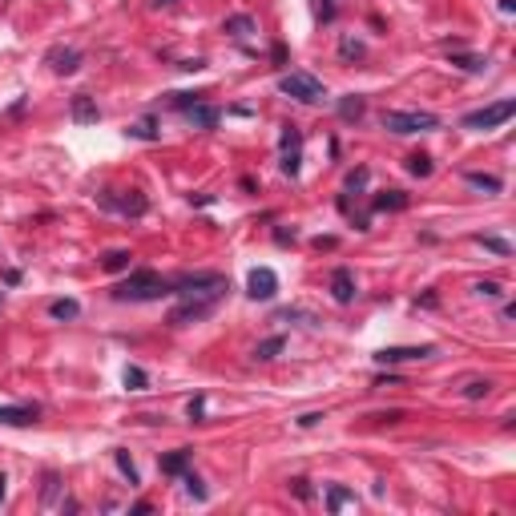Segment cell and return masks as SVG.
<instances>
[{
    "label": "cell",
    "instance_id": "obj_44",
    "mask_svg": "<svg viewBox=\"0 0 516 516\" xmlns=\"http://www.w3.org/2000/svg\"><path fill=\"white\" fill-rule=\"evenodd\" d=\"M154 4H158V8H162V4H174V0H154Z\"/></svg>",
    "mask_w": 516,
    "mask_h": 516
},
{
    "label": "cell",
    "instance_id": "obj_29",
    "mask_svg": "<svg viewBox=\"0 0 516 516\" xmlns=\"http://www.w3.org/2000/svg\"><path fill=\"white\" fill-rule=\"evenodd\" d=\"M476 242H480L484 250H492V255H500V258H508V255H513V246H508L504 238H496V234H476Z\"/></svg>",
    "mask_w": 516,
    "mask_h": 516
},
{
    "label": "cell",
    "instance_id": "obj_10",
    "mask_svg": "<svg viewBox=\"0 0 516 516\" xmlns=\"http://www.w3.org/2000/svg\"><path fill=\"white\" fill-rule=\"evenodd\" d=\"M436 347L432 343H423V347H383L376 351V363L379 367H396V363H412V359H432Z\"/></svg>",
    "mask_w": 516,
    "mask_h": 516
},
{
    "label": "cell",
    "instance_id": "obj_38",
    "mask_svg": "<svg viewBox=\"0 0 516 516\" xmlns=\"http://www.w3.org/2000/svg\"><path fill=\"white\" fill-rule=\"evenodd\" d=\"M319 420H323V412H306V416H299V427H315Z\"/></svg>",
    "mask_w": 516,
    "mask_h": 516
},
{
    "label": "cell",
    "instance_id": "obj_36",
    "mask_svg": "<svg viewBox=\"0 0 516 516\" xmlns=\"http://www.w3.org/2000/svg\"><path fill=\"white\" fill-rule=\"evenodd\" d=\"M339 53H343L347 61H359V57H363V45H359V41H351V37H343V45H339Z\"/></svg>",
    "mask_w": 516,
    "mask_h": 516
},
{
    "label": "cell",
    "instance_id": "obj_16",
    "mask_svg": "<svg viewBox=\"0 0 516 516\" xmlns=\"http://www.w3.org/2000/svg\"><path fill=\"white\" fill-rule=\"evenodd\" d=\"M190 460H194V452H190V448H178V452L162 456V472L165 476H182V472L190 468Z\"/></svg>",
    "mask_w": 516,
    "mask_h": 516
},
{
    "label": "cell",
    "instance_id": "obj_13",
    "mask_svg": "<svg viewBox=\"0 0 516 516\" xmlns=\"http://www.w3.org/2000/svg\"><path fill=\"white\" fill-rule=\"evenodd\" d=\"M331 299L335 303H355V275L347 270V266H339L335 275H331Z\"/></svg>",
    "mask_w": 516,
    "mask_h": 516
},
{
    "label": "cell",
    "instance_id": "obj_43",
    "mask_svg": "<svg viewBox=\"0 0 516 516\" xmlns=\"http://www.w3.org/2000/svg\"><path fill=\"white\" fill-rule=\"evenodd\" d=\"M4 484H8V480H4V476H0V500H4V492H8V488H4Z\"/></svg>",
    "mask_w": 516,
    "mask_h": 516
},
{
    "label": "cell",
    "instance_id": "obj_17",
    "mask_svg": "<svg viewBox=\"0 0 516 516\" xmlns=\"http://www.w3.org/2000/svg\"><path fill=\"white\" fill-rule=\"evenodd\" d=\"M464 182H468L472 190H484V194H500V190H504V182H500L496 174H480V169H468Z\"/></svg>",
    "mask_w": 516,
    "mask_h": 516
},
{
    "label": "cell",
    "instance_id": "obj_34",
    "mask_svg": "<svg viewBox=\"0 0 516 516\" xmlns=\"http://www.w3.org/2000/svg\"><path fill=\"white\" fill-rule=\"evenodd\" d=\"M186 416L194 423H202V416H206V396H194V399H190V403H186Z\"/></svg>",
    "mask_w": 516,
    "mask_h": 516
},
{
    "label": "cell",
    "instance_id": "obj_40",
    "mask_svg": "<svg viewBox=\"0 0 516 516\" xmlns=\"http://www.w3.org/2000/svg\"><path fill=\"white\" fill-rule=\"evenodd\" d=\"M291 484H295V492L303 496V500H311V488H306V480H291Z\"/></svg>",
    "mask_w": 516,
    "mask_h": 516
},
{
    "label": "cell",
    "instance_id": "obj_25",
    "mask_svg": "<svg viewBox=\"0 0 516 516\" xmlns=\"http://www.w3.org/2000/svg\"><path fill=\"white\" fill-rule=\"evenodd\" d=\"M113 460H118L121 476H125V480H129V484H141V476H138V464H133V460H129V452H125V448H118V452H113Z\"/></svg>",
    "mask_w": 516,
    "mask_h": 516
},
{
    "label": "cell",
    "instance_id": "obj_41",
    "mask_svg": "<svg viewBox=\"0 0 516 516\" xmlns=\"http://www.w3.org/2000/svg\"><path fill=\"white\" fill-rule=\"evenodd\" d=\"M500 12H504V17H513V12H516V0H500Z\"/></svg>",
    "mask_w": 516,
    "mask_h": 516
},
{
    "label": "cell",
    "instance_id": "obj_21",
    "mask_svg": "<svg viewBox=\"0 0 516 516\" xmlns=\"http://www.w3.org/2000/svg\"><path fill=\"white\" fill-rule=\"evenodd\" d=\"M347 504H355V492H351V488L331 484V488H327V513H343Z\"/></svg>",
    "mask_w": 516,
    "mask_h": 516
},
{
    "label": "cell",
    "instance_id": "obj_9",
    "mask_svg": "<svg viewBox=\"0 0 516 516\" xmlns=\"http://www.w3.org/2000/svg\"><path fill=\"white\" fill-rule=\"evenodd\" d=\"M246 295H250V299H258V303L275 299V295H279V275H275L270 266H255V270H250V279H246Z\"/></svg>",
    "mask_w": 516,
    "mask_h": 516
},
{
    "label": "cell",
    "instance_id": "obj_4",
    "mask_svg": "<svg viewBox=\"0 0 516 516\" xmlns=\"http://www.w3.org/2000/svg\"><path fill=\"white\" fill-rule=\"evenodd\" d=\"M279 89L286 97H295V101H303V105H319L327 89H323V81L319 77H311V73H282L279 77Z\"/></svg>",
    "mask_w": 516,
    "mask_h": 516
},
{
    "label": "cell",
    "instance_id": "obj_42",
    "mask_svg": "<svg viewBox=\"0 0 516 516\" xmlns=\"http://www.w3.org/2000/svg\"><path fill=\"white\" fill-rule=\"evenodd\" d=\"M319 17H323V21H331V17H335V4H331V0L323 4V8H319Z\"/></svg>",
    "mask_w": 516,
    "mask_h": 516
},
{
    "label": "cell",
    "instance_id": "obj_30",
    "mask_svg": "<svg viewBox=\"0 0 516 516\" xmlns=\"http://www.w3.org/2000/svg\"><path fill=\"white\" fill-rule=\"evenodd\" d=\"M182 484H186V492L190 496H194V500H206V496H210V492H206V484H202V480H198V476H194V472H182Z\"/></svg>",
    "mask_w": 516,
    "mask_h": 516
},
{
    "label": "cell",
    "instance_id": "obj_18",
    "mask_svg": "<svg viewBox=\"0 0 516 516\" xmlns=\"http://www.w3.org/2000/svg\"><path fill=\"white\" fill-rule=\"evenodd\" d=\"M363 113H367V101H363L359 93L339 97V118H343V121H359Z\"/></svg>",
    "mask_w": 516,
    "mask_h": 516
},
{
    "label": "cell",
    "instance_id": "obj_32",
    "mask_svg": "<svg viewBox=\"0 0 516 516\" xmlns=\"http://www.w3.org/2000/svg\"><path fill=\"white\" fill-rule=\"evenodd\" d=\"M452 65H460V69H468V73H484V69H488L484 57H452Z\"/></svg>",
    "mask_w": 516,
    "mask_h": 516
},
{
    "label": "cell",
    "instance_id": "obj_19",
    "mask_svg": "<svg viewBox=\"0 0 516 516\" xmlns=\"http://www.w3.org/2000/svg\"><path fill=\"white\" fill-rule=\"evenodd\" d=\"M125 138H138V141H158V138H162V129H158V118H141V121H133V125L125 129Z\"/></svg>",
    "mask_w": 516,
    "mask_h": 516
},
{
    "label": "cell",
    "instance_id": "obj_7",
    "mask_svg": "<svg viewBox=\"0 0 516 516\" xmlns=\"http://www.w3.org/2000/svg\"><path fill=\"white\" fill-rule=\"evenodd\" d=\"M282 174L286 178H299V162H303V133L295 129V125H282Z\"/></svg>",
    "mask_w": 516,
    "mask_h": 516
},
{
    "label": "cell",
    "instance_id": "obj_23",
    "mask_svg": "<svg viewBox=\"0 0 516 516\" xmlns=\"http://www.w3.org/2000/svg\"><path fill=\"white\" fill-rule=\"evenodd\" d=\"M48 315H53V319H77V315H81V303H77V299H57V303H48Z\"/></svg>",
    "mask_w": 516,
    "mask_h": 516
},
{
    "label": "cell",
    "instance_id": "obj_24",
    "mask_svg": "<svg viewBox=\"0 0 516 516\" xmlns=\"http://www.w3.org/2000/svg\"><path fill=\"white\" fill-rule=\"evenodd\" d=\"M282 347H286V339H282V335H270V339H262V343L255 347V359H262V363H266V359H275Z\"/></svg>",
    "mask_w": 516,
    "mask_h": 516
},
{
    "label": "cell",
    "instance_id": "obj_37",
    "mask_svg": "<svg viewBox=\"0 0 516 516\" xmlns=\"http://www.w3.org/2000/svg\"><path fill=\"white\" fill-rule=\"evenodd\" d=\"M363 186H367V169L359 165V169L351 174V178H347V190H363Z\"/></svg>",
    "mask_w": 516,
    "mask_h": 516
},
{
    "label": "cell",
    "instance_id": "obj_39",
    "mask_svg": "<svg viewBox=\"0 0 516 516\" xmlns=\"http://www.w3.org/2000/svg\"><path fill=\"white\" fill-rule=\"evenodd\" d=\"M149 508H154V504H149V500H138V504H133V508H129V513H133V516H145V513H149Z\"/></svg>",
    "mask_w": 516,
    "mask_h": 516
},
{
    "label": "cell",
    "instance_id": "obj_1",
    "mask_svg": "<svg viewBox=\"0 0 516 516\" xmlns=\"http://www.w3.org/2000/svg\"><path fill=\"white\" fill-rule=\"evenodd\" d=\"M165 295H174V282L162 279L158 270H133L125 282L113 286L118 303H154V299H165Z\"/></svg>",
    "mask_w": 516,
    "mask_h": 516
},
{
    "label": "cell",
    "instance_id": "obj_5",
    "mask_svg": "<svg viewBox=\"0 0 516 516\" xmlns=\"http://www.w3.org/2000/svg\"><path fill=\"white\" fill-rule=\"evenodd\" d=\"M97 202H101L105 210L125 214V218H141V214L149 210L145 194H138V190H101V194H97Z\"/></svg>",
    "mask_w": 516,
    "mask_h": 516
},
{
    "label": "cell",
    "instance_id": "obj_8",
    "mask_svg": "<svg viewBox=\"0 0 516 516\" xmlns=\"http://www.w3.org/2000/svg\"><path fill=\"white\" fill-rule=\"evenodd\" d=\"M214 306L210 299H186L182 306H174L169 311V327H190V323H202V319H210L214 315Z\"/></svg>",
    "mask_w": 516,
    "mask_h": 516
},
{
    "label": "cell",
    "instance_id": "obj_33",
    "mask_svg": "<svg viewBox=\"0 0 516 516\" xmlns=\"http://www.w3.org/2000/svg\"><path fill=\"white\" fill-rule=\"evenodd\" d=\"M472 291H476V295H484V299H500V295H504V291H500V282H496V279H484V282H476Z\"/></svg>",
    "mask_w": 516,
    "mask_h": 516
},
{
    "label": "cell",
    "instance_id": "obj_27",
    "mask_svg": "<svg viewBox=\"0 0 516 516\" xmlns=\"http://www.w3.org/2000/svg\"><path fill=\"white\" fill-rule=\"evenodd\" d=\"M432 169H436V165H432L427 154H412V158H407V174H412V178H432Z\"/></svg>",
    "mask_w": 516,
    "mask_h": 516
},
{
    "label": "cell",
    "instance_id": "obj_14",
    "mask_svg": "<svg viewBox=\"0 0 516 516\" xmlns=\"http://www.w3.org/2000/svg\"><path fill=\"white\" fill-rule=\"evenodd\" d=\"M186 113L190 125H198V129H214L218 121H222V109H214V105H206V101H194L190 109H182Z\"/></svg>",
    "mask_w": 516,
    "mask_h": 516
},
{
    "label": "cell",
    "instance_id": "obj_6",
    "mask_svg": "<svg viewBox=\"0 0 516 516\" xmlns=\"http://www.w3.org/2000/svg\"><path fill=\"white\" fill-rule=\"evenodd\" d=\"M513 113H516V101H513V97H504V101H496V105H484V109L468 113L460 125H464V129H496V125H504Z\"/></svg>",
    "mask_w": 516,
    "mask_h": 516
},
{
    "label": "cell",
    "instance_id": "obj_15",
    "mask_svg": "<svg viewBox=\"0 0 516 516\" xmlns=\"http://www.w3.org/2000/svg\"><path fill=\"white\" fill-rule=\"evenodd\" d=\"M69 118L77 121V125H97V118H101V109H97V101L89 93H77L69 105Z\"/></svg>",
    "mask_w": 516,
    "mask_h": 516
},
{
    "label": "cell",
    "instance_id": "obj_26",
    "mask_svg": "<svg viewBox=\"0 0 516 516\" xmlns=\"http://www.w3.org/2000/svg\"><path fill=\"white\" fill-rule=\"evenodd\" d=\"M226 33L230 37H250L255 33V17H246V12L242 17H226Z\"/></svg>",
    "mask_w": 516,
    "mask_h": 516
},
{
    "label": "cell",
    "instance_id": "obj_11",
    "mask_svg": "<svg viewBox=\"0 0 516 516\" xmlns=\"http://www.w3.org/2000/svg\"><path fill=\"white\" fill-rule=\"evenodd\" d=\"M48 69L61 73V77H69V73L81 69V48H48Z\"/></svg>",
    "mask_w": 516,
    "mask_h": 516
},
{
    "label": "cell",
    "instance_id": "obj_12",
    "mask_svg": "<svg viewBox=\"0 0 516 516\" xmlns=\"http://www.w3.org/2000/svg\"><path fill=\"white\" fill-rule=\"evenodd\" d=\"M37 416H41L37 403H8V407H0V423H12V427H28V423H37Z\"/></svg>",
    "mask_w": 516,
    "mask_h": 516
},
{
    "label": "cell",
    "instance_id": "obj_35",
    "mask_svg": "<svg viewBox=\"0 0 516 516\" xmlns=\"http://www.w3.org/2000/svg\"><path fill=\"white\" fill-rule=\"evenodd\" d=\"M57 492H61V476H57V472H48V476H45V504H53V500H57Z\"/></svg>",
    "mask_w": 516,
    "mask_h": 516
},
{
    "label": "cell",
    "instance_id": "obj_20",
    "mask_svg": "<svg viewBox=\"0 0 516 516\" xmlns=\"http://www.w3.org/2000/svg\"><path fill=\"white\" fill-rule=\"evenodd\" d=\"M371 210H407V194L403 190H387L371 202Z\"/></svg>",
    "mask_w": 516,
    "mask_h": 516
},
{
    "label": "cell",
    "instance_id": "obj_3",
    "mask_svg": "<svg viewBox=\"0 0 516 516\" xmlns=\"http://www.w3.org/2000/svg\"><path fill=\"white\" fill-rule=\"evenodd\" d=\"M383 129L391 133H427L440 129V118L427 109H383Z\"/></svg>",
    "mask_w": 516,
    "mask_h": 516
},
{
    "label": "cell",
    "instance_id": "obj_31",
    "mask_svg": "<svg viewBox=\"0 0 516 516\" xmlns=\"http://www.w3.org/2000/svg\"><path fill=\"white\" fill-rule=\"evenodd\" d=\"M488 391H492V379H472L464 387V399H484Z\"/></svg>",
    "mask_w": 516,
    "mask_h": 516
},
{
    "label": "cell",
    "instance_id": "obj_22",
    "mask_svg": "<svg viewBox=\"0 0 516 516\" xmlns=\"http://www.w3.org/2000/svg\"><path fill=\"white\" fill-rule=\"evenodd\" d=\"M129 262H133V255H129V250H109V255L101 258V270L121 275V270H129Z\"/></svg>",
    "mask_w": 516,
    "mask_h": 516
},
{
    "label": "cell",
    "instance_id": "obj_2",
    "mask_svg": "<svg viewBox=\"0 0 516 516\" xmlns=\"http://www.w3.org/2000/svg\"><path fill=\"white\" fill-rule=\"evenodd\" d=\"M226 291H230L226 275H214V270H198V275L174 279V295H182V299H210V303H222Z\"/></svg>",
    "mask_w": 516,
    "mask_h": 516
},
{
    "label": "cell",
    "instance_id": "obj_28",
    "mask_svg": "<svg viewBox=\"0 0 516 516\" xmlns=\"http://www.w3.org/2000/svg\"><path fill=\"white\" fill-rule=\"evenodd\" d=\"M125 387H129V391H145V387H149V376H145V371H141L138 363H129V367H125Z\"/></svg>",
    "mask_w": 516,
    "mask_h": 516
}]
</instances>
